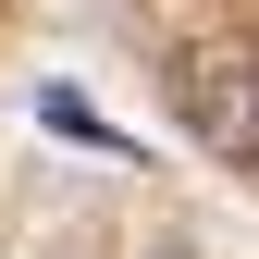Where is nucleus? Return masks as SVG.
<instances>
[{
    "label": "nucleus",
    "instance_id": "nucleus-1",
    "mask_svg": "<svg viewBox=\"0 0 259 259\" xmlns=\"http://www.w3.org/2000/svg\"><path fill=\"white\" fill-rule=\"evenodd\" d=\"M173 111H185L198 148H222L235 173H259V50H198L173 74Z\"/></svg>",
    "mask_w": 259,
    "mask_h": 259
}]
</instances>
